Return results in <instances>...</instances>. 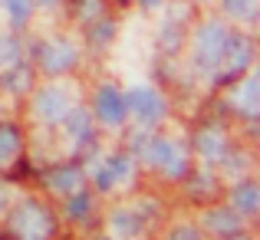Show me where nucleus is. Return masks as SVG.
Segmentation results:
<instances>
[{
	"label": "nucleus",
	"instance_id": "f257e3e1",
	"mask_svg": "<svg viewBox=\"0 0 260 240\" xmlns=\"http://www.w3.org/2000/svg\"><path fill=\"white\" fill-rule=\"evenodd\" d=\"M122 99H125V115H132L142 128H152L165 119V95L161 89H155L152 82H128V89H122Z\"/></svg>",
	"mask_w": 260,
	"mask_h": 240
},
{
	"label": "nucleus",
	"instance_id": "f03ea898",
	"mask_svg": "<svg viewBox=\"0 0 260 240\" xmlns=\"http://www.w3.org/2000/svg\"><path fill=\"white\" fill-rule=\"evenodd\" d=\"M73 106H79L76 89L70 82H50V86L37 89V95H33V119L43 125H59Z\"/></svg>",
	"mask_w": 260,
	"mask_h": 240
},
{
	"label": "nucleus",
	"instance_id": "7ed1b4c3",
	"mask_svg": "<svg viewBox=\"0 0 260 240\" xmlns=\"http://www.w3.org/2000/svg\"><path fill=\"white\" fill-rule=\"evenodd\" d=\"M228 37H231V30H224V23H217V20H208V23L198 26L191 56H194V66L201 73H221V59H224V50H228Z\"/></svg>",
	"mask_w": 260,
	"mask_h": 240
},
{
	"label": "nucleus",
	"instance_id": "20e7f679",
	"mask_svg": "<svg viewBox=\"0 0 260 240\" xmlns=\"http://www.w3.org/2000/svg\"><path fill=\"white\" fill-rule=\"evenodd\" d=\"M10 227L20 240H50L53 217L40 201H33V197H23V201H20L17 197V204L10 208Z\"/></svg>",
	"mask_w": 260,
	"mask_h": 240
},
{
	"label": "nucleus",
	"instance_id": "39448f33",
	"mask_svg": "<svg viewBox=\"0 0 260 240\" xmlns=\"http://www.w3.org/2000/svg\"><path fill=\"white\" fill-rule=\"evenodd\" d=\"M142 161H148L155 171H161L165 178H181L188 171V155L168 135H148L142 142Z\"/></svg>",
	"mask_w": 260,
	"mask_h": 240
},
{
	"label": "nucleus",
	"instance_id": "423d86ee",
	"mask_svg": "<svg viewBox=\"0 0 260 240\" xmlns=\"http://www.w3.org/2000/svg\"><path fill=\"white\" fill-rule=\"evenodd\" d=\"M135 175V158L132 155H106L92 168V181L99 191H122Z\"/></svg>",
	"mask_w": 260,
	"mask_h": 240
},
{
	"label": "nucleus",
	"instance_id": "0eeeda50",
	"mask_svg": "<svg viewBox=\"0 0 260 240\" xmlns=\"http://www.w3.org/2000/svg\"><path fill=\"white\" fill-rule=\"evenodd\" d=\"M76 63H79V46L73 43V40L53 37L50 43H43V50H40V66H43V70L50 73V76L70 73Z\"/></svg>",
	"mask_w": 260,
	"mask_h": 240
},
{
	"label": "nucleus",
	"instance_id": "6e6552de",
	"mask_svg": "<svg viewBox=\"0 0 260 240\" xmlns=\"http://www.w3.org/2000/svg\"><path fill=\"white\" fill-rule=\"evenodd\" d=\"M92 119L102 122V125H122L125 122V99H122V89L119 86H99L95 89V99H92Z\"/></svg>",
	"mask_w": 260,
	"mask_h": 240
},
{
	"label": "nucleus",
	"instance_id": "1a4fd4ad",
	"mask_svg": "<svg viewBox=\"0 0 260 240\" xmlns=\"http://www.w3.org/2000/svg\"><path fill=\"white\" fill-rule=\"evenodd\" d=\"M46 188L59 197H73V194H79V191H86V175L76 164H59V168H53L50 175H46Z\"/></svg>",
	"mask_w": 260,
	"mask_h": 240
},
{
	"label": "nucleus",
	"instance_id": "9d476101",
	"mask_svg": "<svg viewBox=\"0 0 260 240\" xmlns=\"http://www.w3.org/2000/svg\"><path fill=\"white\" fill-rule=\"evenodd\" d=\"M250 59H254V46H250L247 37H241V33H231L228 37V50H224V59H221V70L228 73H241L244 66H250Z\"/></svg>",
	"mask_w": 260,
	"mask_h": 240
},
{
	"label": "nucleus",
	"instance_id": "9b49d317",
	"mask_svg": "<svg viewBox=\"0 0 260 240\" xmlns=\"http://www.w3.org/2000/svg\"><path fill=\"white\" fill-rule=\"evenodd\" d=\"M194 148H198V155H201V161H221L224 155H228V135L217 125L201 128V132L194 135Z\"/></svg>",
	"mask_w": 260,
	"mask_h": 240
},
{
	"label": "nucleus",
	"instance_id": "f8f14e48",
	"mask_svg": "<svg viewBox=\"0 0 260 240\" xmlns=\"http://www.w3.org/2000/svg\"><path fill=\"white\" fill-rule=\"evenodd\" d=\"M231 211H234L241 221H250L260 211V188L254 181L234 184V191H231Z\"/></svg>",
	"mask_w": 260,
	"mask_h": 240
},
{
	"label": "nucleus",
	"instance_id": "ddd939ff",
	"mask_svg": "<svg viewBox=\"0 0 260 240\" xmlns=\"http://www.w3.org/2000/svg\"><path fill=\"white\" fill-rule=\"evenodd\" d=\"M63 125H66V139H70L73 148H83L86 142L92 139V115H89L86 109H79V106L70 109V115L63 119Z\"/></svg>",
	"mask_w": 260,
	"mask_h": 240
},
{
	"label": "nucleus",
	"instance_id": "4468645a",
	"mask_svg": "<svg viewBox=\"0 0 260 240\" xmlns=\"http://www.w3.org/2000/svg\"><path fill=\"white\" fill-rule=\"evenodd\" d=\"M142 227H145V221H142V214L135 208H119L112 217H109V234L125 240V237H139Z\"/></svg>",
	"mask_w": 260,
	"mask_h": 240
},
{
	"label": "nucleus",
	"instance_id": "2eb2a0df",
	"mask_svg": "<svg viewBox=\"0 0 260 240\" xmlns=\"http://www.w3.org/2000/svg\"><path fill=\"white\" fill-rule=\"evenodd\" d=\"M234 106L241 109L244 115H257V109H260V79H257V73L244 76L234 86Z\"/></svg>",
	"mask_w": 260,
	"mask_h": 240
},
{
	"label": "nucleus",
	"instance_id": "dca6fc26",
	"mask_svg": "<svg viewBox=\"0 0 260 240\" xmlns=\"http://www.w3.org/2000/svg\"><path fill=\"white\" fill-rule=\"evenodd\" d=\"M204 227H208L211 234H234V230L241 227V217L231 208H214V211L204 214Z\"/></svg>",
	"mask_w": 260,
	"mask_h": 240
},
{
	"label": "nucleus",
	"instance_id": "f3484780",
	"mask_svg": "<svg viewBox=\"0 0 260 240\" xmlns=\"http://www.w3.org/2000/svg\"><path fill=\"white\" fill-rule=\"evenodd\" d=\"M23 152V139L13 125H0V168L17 161V155Z\"/></svg>",
	"mask_w": 260,
	"mask_h": 240
},
{
	"label": "nucleus",
	"instance_id": "a211bd4d",
	"mask_svg": "<svg viewBox=\"0 0 260 240\" xmlns=\"http://www.w3.org/2000/svg\"><path fill=\"white\" fill-rule=\"evenodd\" d=\"M0 10L7 13L13 26H23L33 17V0H0Z\"/></svg>",
	"mask_w": 260,
	"mask_h": 240
},
{
	"label": "nucleus",
	"instance_id": "6ab92c4d",
	"mask_svg": "<svg viewBox=\"0 0 260 240\" xmlns=\"http://www.w3.org/2000/svg\"><path fill=\"white\" fill-rule=\"evenodd\" d=\"M221 7L231 20H254L260 0H221Z\"/></svg>",
	"mask_w": 260,
	"mask_h": 240
},
{
	"label": "nucleus",
	"instance_id": "aec40b11",
	"mask_svg": "<svg viewBox=\"0 0 260 240\" xmlns=\"http://www.w3.org/2000/svg\"><path fill=\"white\" fill-rule=\"evenodd\" d=\"M20 56H23V50H20V43L13 37H0V73L4 70H10V66H17L20 63Z\"/></svg>",
	"mask_w": 260,
	"mask_h": 240
},
{
	"label": "nucleus",
	"instance_id": "412c9836",
	"mask_svg": "<svg viewBox=\"0 0 260 240\" xmlns=\"http://www.w3.org/2000/svg\"><path fill=\"white\" fill-rule=\"evenodd\" d=\"M7 73V89H10V92H26V89H30V73L23 70V66H10V70H4Z\"/></svg>",
	"mask_w": 260,
	"mask_h": 240
},
{
	"label": "nucleus",
	"instance_id": "4be33fe9",
	"mask_svg": "<svg viewBox=\"0 0 260 240\" xmlns=\"http://www.w3.org/2000/svg\"><path fill=\"white\" fill-rule=\"evenodd\" d=\"M89 211H92V201H89L86 191H79V194L70 197V217H86Z\"/></svg>",
	"mask_w": 260,
	"mask_h": 240
},
{
	"label": "nucleus",
	"instance_id": "5701e85b",
	"mask_svg": "<svg viewBox=\"0 0 260 240\" xmlns=\"http://www.w3.org/2000/svg\"><path fill=\"white\" fill-rule=\"evenodd\" d=\"M158 40H161V46H168V50L178 46V23H175V20H165V23H161Z\"/></svg>",
	"mask_w": 260,
	"mask_h": 240
},
{
	"label": "nucleus",
	"instance_id": "b1692460",
	"mask_svg": "<svg viewBox=\"0 0 260 240\" xmlns=\"http://www.w3.org/2000/svg\"><path fill=\"white\" fill-rule=\"evenodd\" d=\"M13 204H17V191H13V184H0V217L10 214Z\"/></svg>",
	"mask_w": 260,
	"mask_h": 240
},
{
	"label": "nucleus",
	"instance_id": "393cba45",
	"mask_svg": "<svg viewBox=\"0 0 260 240\" xmlns=\"http://www.w3.org/2000/svg\"><path fill=\"white\" fill-rule=\"evenodd\" d=\"M168 240H201V234H198L194 227H178V230H175V234L168 237Z\"/></svg>",
	"mask_w": 260,
	"mask_h": 240
},
{
	"label": "nucleus",
	"instance_id": "a878e982",
	"mask_svg": "<svg viewBox=\"0 0 260 240\" xmlns=\"http://www.w3.org/2000/svg\"><path fill=\"white\" fill-rule=\"evenodd\" d=\"M99 10H102L99 0H83V7H79V13H83V17H95Z\"/></svg>",
	"mask_w": 260,
	"mask_h": 240
},
{
	"label": "nucleus",
	"instance_id": "bb28decb",
	"mask_svg": "<svg viewBox=\"0 0 260 240\" xmlns=\"http://www.w3.org/2000/svg\"><path fill=\"white\" fill-rule=\"evenodd\" d=\"M59 0H33V7H46V10H53Z\"/></svg>",
	"mask_w": 260,
	"mask_h": 240
},
{
	"label": "nucleus",
	"instance_id": "cd10ccee",
	"mask_svg": "<svg viewBox=\"0 0 260 240\" xmlns=\"http://www.w3.org/2000/svg\"><path fill=\"white\" fill-rule=\"evenodd\" d=\"M142 7H148V10H152V7H161V0H139Z\"/></svg>",
	"mask_w": 260,
	"mask_h": 240
},
{
	"label": "nucleus",
	"instance_id": "c85d7f7f",
	"mask_svg": "<svg viewBox=\"0 0 260 240\" xmlns=\"http://www.w3.org/2000/svg\"><path fill=\"white\" fill-rule=\"evenodd\" d=\"M112 240H119V237H112ZM125 240H139V237H125Z\"/></svg>",
	"mask_w": 260,
	"mask_h": 240
},
{
	"label": "nucleus",
	"instance_id": "c756f323",
	"mask_svg": "<svg viewBox=\"0 0 260 240\" xmlns=\"http://www.w3.org/2000/svg\"><path fill=\"white\" fill-rule=\"evenodd\" d=\"M231 240H234V234H231ZM237 240H247V237H237Z\"/></svg>",
	"mask_w": 260,
	"mask_h": 240
}]
</instances>
